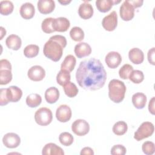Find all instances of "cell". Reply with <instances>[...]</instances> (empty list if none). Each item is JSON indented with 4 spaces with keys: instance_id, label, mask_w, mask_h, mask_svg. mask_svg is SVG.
I'll list each match as a JSON object with an SVG mask.
<instances>
[{
    "instance_id": "23",
    "label": "cell",
    "mask_w": 155,
    "mask_h": 155,
    "mask_svg": "<svg viewBox=\"0 0 155 155\" xmlns=\"http://www.w3.org/2000/svg\"><path fill=\"white\" fill-rule=\"evenodd\" d=\"M45 99L48 104L55 103L59 97V91L54 87H51L47 88L45 92Z\"/></svg>"
},
{
    "instance_id": "31",
    "label": "cell",
    "mask_w": 155,
    "mask_h": 155,
    "mask_svg": "<svg viewBox=\"0 0 155 155\" xmlns=\"http://www.w3.org/2000/svg\"><path fill=\"white\" fill-rule=\"evenodd\" d=\"M39 51V48L37 45L30 44L27 45L24 49V54L26 58H32L36 57Z\"/></svg>"
},
{
    "instance_id": "32",
    "label": "cell",
    "mask_w": 155,
    "mask_h": 155,
    "mask_svg": "<svg viewBox=\"0 0 155 155\" xmlns=\"http://www.w3.org/2000/svg\"><path fill=\"white\" fill-rule=\"evenodd\" d=\"M71 38L76 42L81 41L84 38V32L83 30L79 27H74L70 31Z\"/></svg>"
},
{
    "instance_id": "46",
    "label": "cell",
    "mask_w": 155,
    "mask_h": 155,
    "mask_svg": "<svg viewBox=\"0 0 155 155\" xmlns=\"http://www.w3.org/2000/svg\"><path fill=\"white\" fill-rule=\"evenodd\" d=\"M0 29H1V38H0V39L1 40L2 39V38L4 37V36H5L6 35V30L2 27H1Z\"/></svg>"
},
{
    "instance_id": "4",
    "label": "cell",
    "mask_w": 155,
    "mask_h": 155,
    "mask_svg": "<svg viewBox=\"0 0 155 155\" xmlns=\"http://www.w3.org/2000/svg\"><path fill=\"white\" fill-rule=\"evenodd\" d=\"M53 119V114L51 110L47 107L39 108L35 113V122L41 126L49 125Z\"/></svg>"
},
{
    "instance_id": "26",
    "label": "cell",
    "mask_w": 155,
    "mask_h": 155,
    "mask_svg": "<svg viewBox=\"0 0 155 155\" xmlns=\"http://www.w3.org/2000/svg\"><path fill=\"white\" fill-rule=\"evenodd\" d=\"M42 102L41 96L37 93H31L26 97V104L31 108H35L39 106Z\"/></svg>"
},
{
    "instance_id": "45",
    "label": "cell",
    "mask_w": 155,
    "mask_h": 155,
    "mask_svg": "<svg viewBox=\"0 0 155 155\" xmlns=\"http://www.w3.org/2000/svg\"><path fill=\"white\" fill-rule=\"evenodd\" d=\"M130 3L133 5V6L134 7V8L140 7L142 5L143 1L142 0H129Z\"/></svg>"
},
{
    "instance_id": "33",
    "label": "cell",
    "mask_w": 155,
    "mask_h": 155,
    "mask_svg": "<svg viewBox=\"0 0 155 155\" xmlns=\"http://www.w3.org/2000/svg\"><path fill=\"white\" fill-rule=\"evenodd\" d=\"M12 79V70L7 69H1L0 70V84L7 85Z\"/></svg>"
},
{
    "instance_id": "16",
    "label": "cell",
    "mask_w": 155,
    "mask_h": 155,
    "mask_svg": "<svg viewBox=\"0 0 155 155\" xmlns=\"http://www.w3.org/2000/svg\"><path fill=\"white\" fill-rule=\"evenodd\" d=\"M22 96V91L17 86L12 85L7 88V96L9 102H18Z\"/></svg>"
},
{
    "instance_id": "21",
    "label": "cell",
    "mask_w": 155,
    "mask_h": 155,
    "mask_svg": "<svg viewBox=\"0 0 155 155\" xmlns=\"http://www.w3.org/2000/svg\"><path fill=\"white\" fill-rule=\"evenodd\" d=\"M7 47L13 50H18L22 45V41L20 37L16 35H10L5 40Z\"/></svg>"
},
{
    "instance_id": "5",
    "label": "cell",
    "mask_w": 155,
    "mask_h": 155,
    "mask_svg": "<svg viewBox=\"0 0 155 155\" xmlns=\"http://www.w3.org/2000/svg\"><path fill=\"white\" fill-rule=\"evenodd\" d=\"M154 131V127L153 123L150 122H143L137 131H135L134 134V138L137 141L142 140L143 139L147 138L151 136Z\"/></svg>"
},
{
    "instance_id": "9",
    "label": "cell",
    "mask_w": 155,
    "mask_h": 155,
    "mask_svg": "<svg viewBox=\"0 0 155 155\" xmlns=\"http://www.w3.org/2000/svg\"><path fill=\"white\" fill-rule=\"evenodd\" d=\"M71 110L70 107L65 104L59 105L56 111V117L61 122H67L71 117Z\"/></svg>"
},
{
    "instance_id": "34",
    "label": "cell",
    "mask_w": 155,
    "mask_h": 155,
    "mask_svg": "<svg viewBox=\"0 0 155 155\" xmlns=\"http://www.w3.org/2000/svg\"><path fill=\"white\" fill-rule=\"evenodd\" d=\"M59 140L60 143L64 146L71 145L74 140L73 136L68 132L61 133L59 136Z\"/></svg>"
},
{
    "instance_id": "2",
    "label": "cell",
    "mask_w": 155,
    "mask_h": 155,
    "mask_svg": "<svg viewBox=\"0 0 155 155\" xmlns=\"http://www.w3.org/2000/svg\"><path fill=\"white\" fill-rule=\"evenodd\" d=\"M67 45L65 36L56 35L50 38L44 45L43 52L45 57L54 62L59 61L63 54V49Z\"/></svg>"
},
{
    "instance_id": "6",
    "label": "cell",
    "mask_w": 155,
    "mask_h": 155,
    "mask_svg": "<svg viewBox=\"0 0 155 155\" xmlns=\"http://www.w3.org/2000/svg\"><path fill=\"white\" fill-rule=\"evenodd\" d=\"M72 131L77 136H83L86 135L90 131V125L84 119H77L71 125Z\"/></svg>"
},
{
    "instance_id": "47",
    "label": "cell",
    "mask_w": 155,
    "mask_h": 155,
    "mask_svg": "<svg viewBox=\"0 0 155 155\" xmlns=\"http://www.w3.org/2000/svg\"><path fill=\"white\" fill-rule=\"evenodd\" d=\"M60 4H61L62 5H67L68 4L70 3L71 2V0H69V1H67V0H65V1H58Z\"/></svg>"
},
{
    "instance_id": "41",
    "label": "cell",
    "mask_w": 155,
    "mask_h": 155,
    "mask_svg": "<svg viewBox=\"0 0 155 155\" xmlns=\"http://www.w3.org/2000/svg\"><path fill=\"white\" fill-rule=\"evenodd\" d=\"M154 47L151 48L148 51L147 54V57H148V61L150 64H151L153 65H155V61H154V54H155V51H154Z\"/></svg>"
},
{
    "instance_id": "18",
    "label": "cell",
    "mask_w": 155,
    "mask_h": 155,
    "mask_svg": "<svg viewBox=\"0 0 155 155\" xmlns=\"http://www.w3.org/2000/svg\"><path fill=\"white\" fill-rule=\"evenodd\" d=\"M19 13L21 17L24 19H30L34 16L35 8L31 3L25 2L21 6Z\"/></svg>"
},
{
    "instance_id": "20",
    "label": "cell",
    "mask_w": 155,
    "mask_h": 155,
    "mask_svg": "<svg viewBox=\"0 0 155 155\" xmlns=\"http://www.w3.org/2000/svg\"><path fill=\"white\" fill-rule=\"evenodd\" d=\"M130 61L134 64H140L144 60V54L139 48H133L128 52Z\"/></svg>"
},
{
    "instance_id": "13",
    "label": "cell",
    "mask_w": 155,
    "mask_h": 155,
    "mask_svg": "<svg viewBox=\"0 0 155 155\" xmlns=\"http://www.w3.org/2000/svg\"><path fill=\"white\" fill-rule=\"evenodd\" d=\"M70 26V21L64 17H59L54 18L53 21V27L54 31L65 32Z\"/></svg>"
},
{
    "instance_id": "37",
    "label": "cell",
    "mask_w": 155,
    "mask_h": 155,
    "mask_svg": "<svg viewBox=\"0 0 155 155\" xmlns=\"http://www.w3.org/2000/svg\"><path fill=\"white\" fill-rule=\"evenodd\" d=\"M133 70V67L132 65L126 64H124L119 70V75L120 78L122 79H127L129 78L130 73Z\"/></svg>"
},
{
    "instance_id": "3",
    "label": "cell",
    "mask_w": 155,
    "mask_h": 155,
    "mask_svg": "<svg viewBox=\"0 0 155 155\" xmlns=\"http://www.w3.org/2000/svg\"><path fill=\"white\" fill-rule=\"evenodd\" d=\"M126 86L119 79H112L108 84V97L114 103L121 102L125 97Z\"/></svg>"
},
{
    "instance_id": "12",
    "label": "cell",
    "mask_w": 155,
    "mask_h": 155,
    "mask_svg": "<svg viewBox=\"0 0 155 155\" xmlns=\"http://www.w3.org/2000/svg\"><path fill=\"white\" fill-rule=\"evenodd\" d=\"M105 61L107 66L112 69L116 68L122 62V57L117 51H110L105 56Z\"/></svg>"
},
{
    "instance_id": "35",
    "label": "cell",
    "mask_w": 155,
    "mask_h": 155,
    "mask_svg": "<svg viewBox=\"0 0 155 155\" xmlns=\"http://www.w3.org/2000/svg\"><path fill=\"white\" fill-rule=\"evenodd\" d=\"M128 79L134 84H140L144 79V74L140 70H133L130 73Z\"/></svg>"
},
{
    "instance_id": "10",
    "label": "cell",
    "mask_w": 155,
    "mask_h": 155,
    "mask_svg": "<svg viewBox=\"0 0 155 155\" xmlns=\"http://www.w3.org/2000/svg\"><path fill=\"white\" fill-rule=\"evenodd\" d=\"M2 143L8 148H15L21 143L20 137L15 133H8L2 137Z\"/></svg>"
},
{
    "instance_id": "30",
    "label": "cell",
    "mask_w": 155,
    "mask_h": 155,
    "mask_svg": "<svg viewBox=\"0 0 155 155\" xmlns=\"http://www.w3.org/2000/svg\"><path fill=\"white\" fill-rule=\"evenodd\" d=\"M0 13L2 15L7 16L13 11L14 5L10 1H1L0 2Z\"/></svg>"
},
{
    "instance_id": "43",
    "label": "cell",
    "mask_w": 155,
    "mask_h": 155,
    "mask_svg": "<svg viewBox=\"0 0 155 155\" xmlns=\"http://www.w3.org/2000/svg\"><path fill=\"white\" fill-rule=\"evenodd\" d=\"M154 102H155V97H153L148 104V110L150 113L152 114H154Z\"/></svg>"
},
{
    "instance_id": "15",
    "label": "cell",
    "mask_w": 155,
    "mask_h": 155,
    "mask_svg": "<svg viewBox=\"0 0 155 155\" xmlns=\"http://www.w3.org/2000/svg\"><path fill=\"white\" fill-rule=\"evenodd\" d=\"M74 51L78 58H82L91 54V48L90 45L86 42H79L75 45Z\"/></svg>"
},
{
    "instance_id": "29",
    "label": "cell",
    "mask_w": 155,
    "mask_h": 155,
    "mask_svg": "<svg viewBox=\"0 0 155 155\" xmlns=\"http://www.w3.org/2000/svg\"><path fill=\"white\" fill-rule=\"evenodd\" d=\"M63 88L65 94L69 97H75L78 94L79 91L76 85L70 81L65 84L63 86Z\"/></svg>"
},
{
    "instance_id": "25",
    "label": "cell",
    "mask_w": 155,
    "mask_h": 155,
    "mask_svg": "<svg viewBox=\"0 0 155 155\" xmlns=\"http://www.w3.org/2000/svg\"><path fill=\"white\" fill-rule=\"evenodd\" d=\"M113 5V0H97L96 1V5L97 10L102 13L108 12Z\"/></svg>"
},
{
    "instance_id": "1",
    "label": "cell",
    "mask_w": 155,
    "mask_h": 155,
    "mask_svg": "<svg viewBox=\"0 0 155 155\" xmlns=\"http://www.w3.org/2000/svg\"><path fill=\"white\" fill-rule=\"evenodd\" d=\"M76 79L82 88L95 91L105 85L107 73L100 60L91 58L80 62L76 73Z\"/></svg>"
},
{
    "instance_id": "42",
    "label": "cell",
    "mask_w": 155,
    "mask_h": 155,
    "mask_svg": "<svg viewBox=\"0 0 155 155\" xmlns=\"http://www.w3.org/2000/svg\"><path fill=\"white\" fill-rule=\"evenodd\" d=\"M1 69H7L12 70V65L10 62L7 59H1L0 61V70Z\"/></svg>"
},
{
    "instance_id": "14",
    "label": "cell",
    "mask_w": 155,
    "mask_h": 155,
    "mask_svg": "<svg viewBox=\"0 0 155 155\" xmlns=\"http://www.w3.org/2000/svg\"><path fill=\"white\" fill-rule=\"evenodd\" d=\"M39 12L44 15L51 13L55 8V2L53 0H39L37 3Z\"/></svg>"
},
{
    "instance_id": "44",
    "label": "cell",
    "mask_w": 155,
    "mask_h": 155,
    "mask_svg": "<svg viewBox=\"0 0 155 155\" xmlns=\"http://www.w3.org/2000/svg\"><path fill=\"white\" fill-rule=\"evenodd\" d=\"M81 155H84V154H90V155H93L94 154V151L92 148L90 147H84L83 148L80 153Z\"/></svg>"
},
{
    "instance_id": "28",
    "label": "cell",
    "mask_w": 155,
    "mask_h": 155,
    "mask_svg": "<svg viewBox=\"0 0 155 155\" xmlns=\"http://www.w3.org/2000/svg\"><path fill=\"white\" fill-rule=\"evenodd\" d=\"M70 73L67 70H61L56 76V82L61 86H64L67 82H70Z\"/></svg>"
},
{
    "instance_id": "39",
    "label": "cell",
    "mask_w": 155,
    "mask_h": 155,
    "mask_svg": "<svg viewBox=\"0 0 155 155\" xmlns=\"http://www.w3.org/2000/svg\"><path fill=\"white\" fill-rule=\"evenodd\" d=\"M126 148L120 144L114 145L110 151V153L112 155H124L126 154Z\"/></svg>"
},
{
    "instance_id": "40",
    "label": "cell",
    "mask_w": 155,
    "mask_h": 155,
    "mask_svg": "<svg viewBox=\"0 0 155 155\" xmlns=\"http://www.w3.org/2000/svg\"><path fill=\"white\" fill-rule=\"evenodd\" d=\"M9 103L7 96V88H1L0 90V105H5Z\"/></svg>"
},
{
    "instance_id": "22",
    "label": "cell",
    "mask_w": 155,
    "mask_h": 155,
    "mask_svg": "<svg viewBox=\"0 0 155 155\" xmlns=\"http://www.w3.org/2000/svg\"><path fill=\"white\" fill-rule=\"evenodd\" d=\"M132 102L137 109H142L147 102V96L143 93H136L132 96Z\"/></svg>"
},
{
    "instance_id": "19",
    "label": "cell",
    "mask_w": 155,
    "mask_h": 155,
    "mask_svg": "<svg viewBox=\"0 0 155 155\" xmlns=\"http://www.w3.org/2000/svg\"><path fill=\"white\" fill-rule=\"evenodd\" d=\"M42 155H64V152L62 148L54 143H48L45 145L42 151Z\"/></svg>"
},
{
    "instance_id": "11",
    "label": "cell",
    "mask_w": 155,
    "mask_h": 155,
    "mask_svg": "<svg viewBox=\"0 0 155 155\" xmlns=\"http://www.w3.org/2000/svg\"><path fill=\"white\" fill-rule=\"evenodd\" d=\"M27 76L33 81H41L45 76V71L40 65H34L28 70Z\"/></svg>"
},
{
    "instance_id": "7",
    "label": "cell",
    "mask_w": 155,
    "mask_h": 155,
    "mask_svg": "<svg viewBox=\"0 0 155 155\" xmlns=\"http://www.w3.org/2000/svg\"><path fill=\"white\" fill-rule=\"evenodd\" d=\"M134 9L129 0L125 1L120 7L119 13L121 19L125 21L131 20L134 16Z\"/></svg>"
},
{
    "instance_id": "27",
    "label": "cell",
    "mask_w": 155,
    "mask_h": 155,
    "mask_svg": "<svg viewBox=\"0 0 155 155\" xmlns=\"http://www.w3.org/2000/svg\"><path fill=\"white\" fill-rule=\"evenodd\" d=\"M128 130L127 124L122 120L116 122L112 128L113 132L117 136L124 135Z\"/></svg>"
},
{
    "instance_id": "36",
    "label": "cell",
    "mask_w": 155,
    "mask_h": 155,
    "mask_svg": "<svg viewBox=\"0 0 155 155\" xmlns=\"http://www.w3.org/2000/svg\"><path fill=\"white\" fill-rule=\"evenodd\" d=\"M53 18H47L44 19L41 24L42 30L45 33H51L54 31L53 27Z\"/></svg>"
},
{
    "instance_id": "8",
    "label": "cell",
    "mask_w": 155,
    "mask_h": 155,
    "mask_svg": "<svg viewBox=\"0 0 155 155\" xmlns=\"http://www.w3.org/2000/svg\"><path fill=\"white\" fill-rule=\"evenodd\" d=\"M117 25V15L116 11L111 12L109 15L105 16L102 21L103 28L108 31L114 30Z\"/></svg>"
},
{
    "instance_id": "24",
    "label": "cell",
    "mask_w": 155,
    "mask_h": 155,
    "mask_svg": "<svg viewBox=\"0 0 155 155\" xmlns=\"http://www.w3.org/2000/svg\"><path fill=\"white\" fill-rule=\"evenodd\" d=\"M76 59L75 57L71 54L67 55L61 65V70H67L69 72L72 71L76 65Z\"/></svg>"
},
{
    "instance_id": "38",
    "label": "cell",
    "mask_w": 155,
    "mask_h": 155,
    "mask_svg": "<svg viewBox=\"0 0 155 155\" xmlns=\"http://www.w3.org/2000/svg\"><path fill=\"white\" fill-rule=\"evenodd\" d=\"M142 150L144 154L147 155H151L155 151L154 143L151 141H145L142 146Z\"/></svg>"
},
{
    "instance_id": "17",
    "label": "cell",
    "mask_w": 155,
    "mask_h": 155,
    "mask_svg": "<svg viewBox=\"0 0 155 155\" xmlns=\"http://www.w3.org/2000/svg\"><path fill=\"white\" fill-rule=\"evenodd\" d=\"M94 10L92 5L87 1L82 3L78 8V14L83 19H88L93 15Z\"/></svg>"
}]
</instances>
